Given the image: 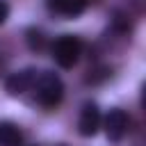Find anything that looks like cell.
I'll return each mask as SVG.
<instances>
[{"instance_id": "cell-3", "label": "cell", "mask_w": 146, "mask_h": 146, "mask_svg": "<svg viewBox=\"0 0 146 146\" xmlns=\"http://www.w3.org/2000/svg\"><path fill=\"white\" fill-rule=\"evenodd\" d=\"M100 125L105 128V135H107L110 141H121V139L125 137V132H128L130 119H128V114H125L123 110L114 107V110H110V112L105 114V119L100 121Z\"/></svg>"}, {"instance_id": "cell-5", "label": "cell", "mask_w": 146, "mask_h": 146, "mask_svg": "<svg viewBox=\"0 0 146 146\" xmlns=\"http://www.w3.org/2000/svg\"><path fill=\"white\" fill-rule=\"evenodd\" d=\"M46 5H48V9L52 14L73 18V16H80L91 5V0H46Z\"/></svg>"}, {"instance_id": "cell-2", "label": "cell", "mask_w": 146, "mask_h": 146, "mask_svg": "<svg viewBox=\"0 0 146 146\" xmlns=\"http://www.w3.org/2000/svg\"><path fill=\"white\" fill-rule=\"evenodd\" d=\"M82 55V41L73 34H64L52 43V59L62 68H73Z\"/></svg>"}, {"instance_id": "cell-9", "label": "cell", "mask_w": 146, "mask_h": 146, "mask_svg": "<svg viewBox=\"0 0 146 146\" xmlns=\"http://www.w3.org/2000/svg\"><path fill=\"white\" fill-rule=\"evenodd\" d=\"M7 18H9V5H7L5 0H0V25H2Z\"/></svg>"}, {"instance_id": "cell-7", "label": "cell", "mask_w": 146, "mask_h": 146, "mask_svg": "<svg viewBox=\"0 0 146 146\" xmlns=\"http://www.w3.org/2000/svg\"><path fill=\"white\" fill-rule=\"evenodd\" d=\"M0 146H23V132L11 121H0Z\"/></svg>"}, {"instance_id": "cell-1", "label": "cell", "mask_w": 146, "mask_h": 146, "mask_svg": "<svg viewBox=\"0 0 146 146\" xmlns=\"http://www.w3.org/2000/svg\"><path fill=\"white\" fill-rule=\"evenodd\" d=\"M30 91H34L36 103L43 107H57L64 98V84H62L59 75L52 71H36Z\"/></svg>"}, {"instance_id": "cell-8", "label": "cell", "mask_w": 146, "mask_h": 146, "mask_svg": "<svg viewBox=\"0 0 146 146\" xmlns=\"http://www.w3.org/2000/svg\"><path fill=\"white\" fill-rule=\"evenodd\" d=\"M27 46L32 48V50H43V46H46V36L39 32V30H27Z\"/></svg>"}, {"instance_id": "cell-10", "label": "cell", "mask_w": 146, "mask_h": 146, "mask_svg": "<svg viewBox=\"0 0 146 146\" xmlns=\"http://www.w3.org/2000/svg\"><path fill=\"white\" fill-rule=\"evenodd\" d=\"M57 146H66V144H57Z\"/></svg>"}, {"instance_id": "cell-4", "label": "cell", "mask_w": 146, "mask_h": 146, "mask_svg": "<svg viewBox=\"0 0 146 146\" xmlns=\"http://www.w3.org/2000/svg\"><path fill=\"white\" fill-rule=\"evenodd\" d=\"M100 110L96 103H84L82 105V112H80V119H78V130L82 137H94L98 130H100Z\"/></svg>"}, {"instance_id": "cell-6", "label": "cell", "mask_w": 146, "mask_h": 146, "mask_svg": "<svg viewBox=\"0 0 146 146\" xmlns=\"http://www.w3.org/2000/svg\"><path fill=\"white\" fill-rule=\"evenodd\" d=\"M34 75H36L34 68H25V71L11 73V75L7 78V82H5V87H7V91H9L11 96H21V94H25V91L32 89Z\"/></svg>"}]
</instances>
